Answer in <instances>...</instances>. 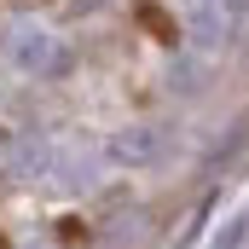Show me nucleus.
Instances as JSON below:
<instances>
[{"label": "nucleus", "instance_id": "obj_1", "mask_svg": "<svg viewBox=\"0 0 249 249\" xmlns=\"http://www.w3.org/2000/svg\"><path fill=\"white\" fill-rule=\"evenodd\" d=\"M12 58L23 64V70H35V75H47V70H58V64H64V53L53 47L47 29H29V23H23V29L12 35Z\"/></svg>", "mask_w": 249, "mask_h": 249}, {"label": "nucleus", "instance_id": "obj_2", "mask_svg": "<svg viewBox=\"0 0 249 249\" xmlns=\"http://www.w3.org/2000/svg\"><path fill=\"white\" fill-rule=\"evenodd\" d=\"M110 157L127 162V168H139V162L162 157V127H122V133L110 139Z\"/></svg>", "mask_w": 249, "mask_h": 249}, {"label": "nucleus", "instance_id": "obj_3", "mask_svg": "<svg viewBox=\"0 0 249 249\" xmlns=\"http://www.w3.org/2000/svg\"><path fill=\"white\" fill-rule=\"evenodd\" d=\"M249 139V110L244 116H238V122H232V133H226V139H220V145H214V151H209V162H214V168H220V162H226V157H232V151H238V145H244Z\"/></svg>", "mask_w": 249, "mask_h": 249}, {"label": "nucleus", "instance_id": "obj_4", "mask_svg": "<svg viewBox=\"0 0 249 249\" xmlns=\"http://www.w3.org/2000/svg\"><path fill=\"white\" fill-rule=\"evenodd\" d=\"M139 18H145V23H151V29H157V35H162V41H174V23H168V18H162V12H157V6H145V12H139Z\"/></svg>", "mask_w": 249, "mask_h": 249}, {"label": "nucleus", "instance_id": "obj_5", "mask_svg": "<svg viewBox=\"0 0 249 249\" xmlns=\"http://www.w3.org/2000/svg\"><path fill=\"white\" fill-rule=\"evenodd\" d=\"M238 238H244V220H232V226H226V238H220L214 249H238Z\"/></svg>", "mask_w": 249, "mask_h": 249}, {"label": "nucleus", "instance_id": "obj_6", "mask_svg": "<svg viewBox=\"0 0 249 249\" xmlns=\"http://www.w3.org/2000/svg\"><path fill=\"white\" fill-rule=\"evenodd\" d=\"M220 6H232V12H249V0H220Z\"/></svg>", "mask_w": 249, "mask_h": 249}]
</instances>
